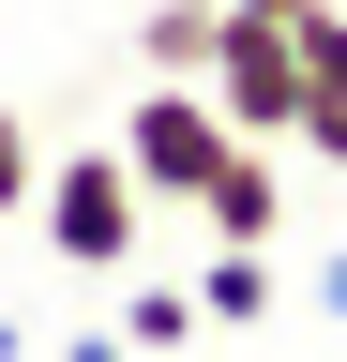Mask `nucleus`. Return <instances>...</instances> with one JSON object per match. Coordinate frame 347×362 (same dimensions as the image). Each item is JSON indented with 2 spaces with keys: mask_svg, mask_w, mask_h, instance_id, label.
<instances>
[{
  "mask_svg": "<svg viewBox=\"0 0 347 362\" xmlns=\"http://www.w3.org/2000/svg\"><path fill=\"white\" fill-rule=\"evenodd\" d=\"M30 211H46V257L61 272H136L151 257V181L121 166V136L106 151H46V197Z\"/></svg>",
  "mask_w": 347,
  "mask_h": 362,
  "instance_id": "obj_1",
  "label": "nucleus"
},
{
  "mask_svg": "<svg viewBox=\"0 0 347 362\" xmlns=\"http://www.w3.org/2000/svg\"><path fill=\"white\" fill-rule=\"evenodd\" d=\"M227 151H242L227 106H211V90H182V76H151L136 106H121V166L151 181V211H196L211 181H227Z\"/></svg>",
  "mask_w": 347,
  "mask_h": 362,
  "instance_id": "obj_2",
  "label": "nucleus"
},
{
  "mask_svg": "<svg viewBox=\"0 0 347 362\" xmlns=\"http://www.w3.org/2000/svg\"><path fill=\"white\" fill-rule=\"evenodd\" d=\"M211 106H227V136H257V151H287L302 136V30L287 16H227V45H211Z\"/></svg>",
  "mask_w": 347,
  "mask_h": 362,
  "instance_id": "obj_3",
  "label": "nucleus"
},
{
  "mask_svg": "<svg viewBox=\"0 0 347 362\" xmlns=\"http://www.w3.org/2000/svg\"><path fill=\"white\" fill-rule=\"evenodd\" d=\"M196 226H211V242H287V166L242 136V151H227V181L196 197Z\"/></svg>",
  "mask_w": 347,
  "mask_h": 362,
  "instance_id": "obj_4",
  "label": "nucleus"
},
{
  "mask_svg": "<svg viewBox=\"0 0 347 362\" xmlns=\"http://www.w3.org/2000/svg\"><path fill=\"white\" fill-rule=\"evenodd\" d=\"M196 332H211V317H196L182 272H121V347H136V362H182Z\"/></svg>",
  "mask_w": 347,
  "mask_h": 362,
  "instance_id": "obj_5",
  "label": "nucleus"
},
{
  "mask_svg": "<svg viewBox=\"0 0 347 362\" xmlns=\"http://www.w3.org/2000/svg\"><path fill=\"white\" fill-rule=\"evenodd\" d=\"M272 302H287V272H272V242H211V272H196V317H211V332H257Z\"/></svg>",
  "mask_w": 347,
  "mask_h": 362,
  "instance_id": "obj_6",
  "label": "nucleus"
},
{
  "mask_svg": "<svg viewBox=\"0 0 347 362\" xmlns=\"http://www.w3.org/2000/svg\"><path fill=\"white\" fill-rule=\"evenodd\" d=\"M211 45H227V0H151L136 16V61L182 76V90H211Z\"/></svg>",
  "mask_w": 347,
  "mask_h": 362,
  "instance_id": "obj_7",
  "label": "nucleus"
},
{
  "mask_svg": "<svg viewBox=\"0 0 347 362\" xmlns=\"http://www.w3.org/2000/svg\"><path fill=\"white\" fill-rule=\"evenodd\" d=\"M302 90H317V106H347V0H317V16H302Z\"/></svg>",
  "mask_w": 347,
  "mask_h": 362,
  "instance_id": "obj_8",
  "label": "nucleus"
},
{
  "mask_svg": "<svg viewBox=\"0 0 347 362\" xmlns=\"http://www.w3.org/2000/svg\"><path fill=\"white\" fill-rule=\"evenodd\" d=\"M30 197H46V136L0 106V211H30Z\"/></svg>",
  "mask_w": 347,
  "mask_h": 362,
  "instance_id": "obj_9",
  "label": "nucleus"
},
{
  "mask_svg": "<svg viewBox=\"0 0 347 362\" xmlns=\"http://www.w3.org/2000/svg\"><path fill=\"white\" fill-rule=\"evenodd\" d=\"M302 302H317V317H332V332H347V242H332L317 272H302Z\"/></svg>",
  "mask_w": 347,
  "mask_h": 362,
  "instance_id": "obj_10",
  "label": "nucleus"
},
{
  "mask_svg": "<svg viewBox=\"0 0 347 362\" xmlns=\"http://www.w3.org/2000/svg\"><path fill=\"white\" fill-rule=\"evenodd\" d=\"M302 151H317V166H347V106H302Z\"/></svg>",
  "mask_w": 347,
  "mask_h": 362,
  "instance_id": "obj_11",
  "label": "nucleus"
},
{
  "mask_svg": "<svg viewBox=\"0 0 347 362\" xmlns=\"http://www.w3.org/2000/svg\"><path fill=\"white\" fill-rule=\"evenodd\" d=\"M61 362H136V347H121V317H106V332H76V347H61Z\"/></svg>",
  "mask_w": 347,
  "mask_h": 362,
  "instance_id": "obj_12",
  "label": "nucleus"
},
{
  "mask_svg": "<svg viewBox=\"0 0 347 362\" xmlns=\"http://www.w3.org/2000/svg\"><path fill=\"white\" fill-rule=\"evenodd\" d=\"M227 16H287V30H302V16H317V0H227Z\"/></svg>",
  "mask_w": 347,
  "mask_h": 362,
  "instance_id": "obj_13",
  "label": "nucleus"
}]
</instances>
